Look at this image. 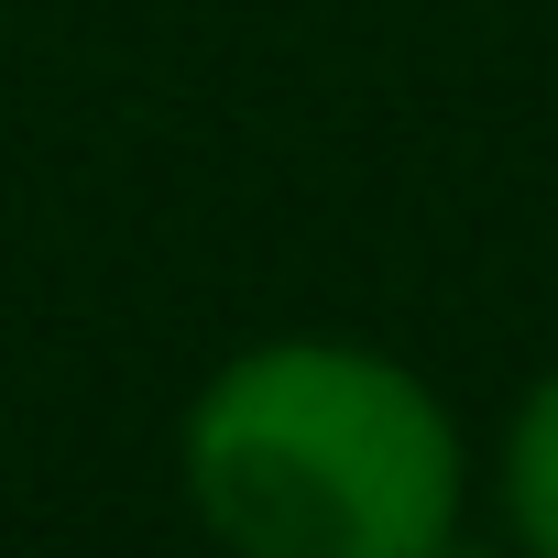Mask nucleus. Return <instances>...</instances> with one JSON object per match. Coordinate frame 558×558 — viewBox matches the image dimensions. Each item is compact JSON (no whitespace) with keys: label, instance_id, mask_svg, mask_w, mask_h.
<instances>
[{"label":"nucleus","instance_id":"nucleus-2","mask_svg":"<svg viewBox=\"0 0 558 558\" xmlns=\"http://www.w3.org/2000/svg\"><path fill=\"white\" fill-rule=\"evenodd\" d=\"M493 525L514 558H558V362L514 395L493 438Z\"/></svg>","mask_w":558,"mask_h":558},{"label":"nucleus","instance_id":"nucleus-1","mask_svg":"<svg viewBox=\"0 0 558 558\" xmlns=\"http://www.w3.org/2000/svg\"><path fill=\"white\" fill-rule=\"evenodd\" d=\"M175 493L219 558H449L471 525V438L416 362L274 329L186 395Z\"/></svg>","mask_w":558,"mask_h":558}]
</instances>
